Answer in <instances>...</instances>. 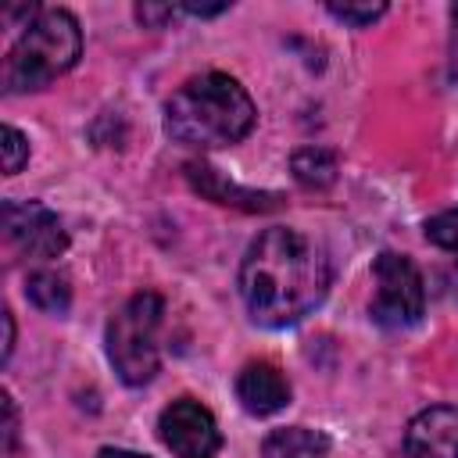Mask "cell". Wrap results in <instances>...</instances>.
Here are the masks:
<instances>
[{"label": "cell", "instance_id": "6da1fadb", "mask_svg": "<svg viewBox=\"0 0 458 458\" xmlns=\"http://www.w3.org/2000/svg\"><path fill=\"white\" fill-rule=\"evenodd\" d=\"M329 293L326 250L290 225L265 229L240 261V297L254 322L293 326Z\"/></svg>", "mask_w": 458, "mask_h": 458}, {"label": "cell", "instance_id": "7a4b0ae2", "mask_svg": "<svg viewBox=\"0 0 458 458\" xmlns=\"http://www.w3.org/2000/svg\"><path fill=\"white\" fill-rule=\"evenodd\" d=\"M254 118L258 111L247 89L222 72L186 79L165 104L168 136L197 150L240 143L254 129Z\"/></svg>", "mask_w": 458, "mask_h": 458}, {"label": "cell", "instance_id": "3957f363", "mask_svg": "<svg viewBox=\"0 0 458 458\" xmlns=\"http://www.w3.org/2000/svg\"><path fill=\"white\" fill-rule=\"evenodd\" d=\"M79 50H82L79 21L61 7H43L4 57V89L7 93L43 89L79 61Z\"/></svg>", "mask_w": 458, "mask_h": 458}, {"label": "cell", "instance_id": "277c9868", "mask_svg": "<svg viewBox=\"0 0 458 458\" xmlns=\"http://www.w3.org/2000/svg\"><path fill=\"white\" fill-rule=\"evenodd\" d=\"M165 322V301L157 293H136L129 297L107 322V358L122 383L143 386L154 379L161 365L157 333Z\"/></svg>", "mask_w": 458, "mask_h": 458}, {"label": "cell", "instance_id": "5b68a950", "mask_svg": "<svg viewBox=\"0 0 458 458\" xmlns=\"http://www.w3.org/2000/svg\"><path fill=\"white\" fill-rule=\"evenodd\" d=\"M376 293L369 304V315L376 326L383 329H404L415 326L422 308H426V293H422V276L419 268L394 250H383L376 258Z\"/></svg>", "mask_w": 458, "mask_h": 458}, {"label": "cell", "instance_id": "8992f818", "mask_svg": "<svg viewBox=\"0 0 458 458\" xmlns=\"http://www.w3.org/2000/svg\"><path fill=\"white\" fill-rule=\"evenodd\" d=\"M157 433L175 458H215L222 447L211 411L193 397L172 401L157 419Z\"/></svg>", "mask_w": 458, "mask_h": 458}, {"label": "cell", "instance_id": "52a82bcc", "mask_svg": "<svg viewBox=\"0 0 458 458\" xmlns=\"http://www.w3.org/2000/svg\"><path fill=\"white\" fill-rule=\"evenodd\" d=\"M0 218H4L7 243L25 258H57L68 247V236L57 215L36 200H7Z\"/></svg>", "mask_w": 458, "mask_h": 458}, {"label": "cell", "instance_id": "ba28073f", "mask_svg": "<svg viewBox=\"0 0 458 458\" xmlns=\"http://www.w3.org/2000/svg\"><path fill=\"white\" fill-rule=\"evenodd\" d=\"M408 458H458V404L419 411L404 429Z\"/></svg>", "mask_w": 458, "mask_h": 458}, {"label": "cell", "instance_id": "9c48e42d", "mask_svg": "<svg viewBox=\"0 0 458 458\" xmlns=\"http://www.w3.org/2000/svg\"><path fill=\"white\" fill-rule=\"evenodd\" d=\"M236 397L250 415H276L290 404V383L272 361H250L236 376Z\"/></svg>", "mask_w": 458, "mask_h": 458}, {"label": "cell", "instance_id": "30bf717a", "mask_svg": "<svg viewBox=\"0 0 458 458\" xmlns=\"http://www.w3.org/2000/svg\"><path fill=\"white\" fill-rule=\"evenodd\" d=\"M186 175L190 182L215 204H233V208H243V211H268V208H279V197L276 193H254V190H240L233 182H225L211 165H186Z\"/></svg>", "mask_w": 458, "mask_h": 458}, {"label": "cell", "instance_id": "8fae6325", "mask_svg": "<svg viewBox=\"0 0 458 458\" xmlns=\"http://www.w3.org/2000/svg\"><path fill=\"white\" fill-rule=\"evenodd\" d=\"M329 437L308 426H286L272 429L261 444V458H326Z\"/></svg>", "mask_w": 458, "mask_h": 458}, {"label": "cell", "instance_id": "7c38bea8", "mask_svg": "<svg viewBox=\"0 0 458 458\" xmlns=\"http://www.w3.org/2000/svg\"><path fill=\"white\" fill-rule=\"evenodd\" d=\"M290 168H293V179L308 190H326L336 179V157L326 147H301L293 154Z\"/></svg>", "mask_w": 458, "mask_h": 458}, {"label": "cell", "instance_id": "4fadbf2b", "mask_svg": "<svg viewBox=\"0 0 458 458\" xmlns=\"http://www.w3.org/2000/svg\"><path fill=\"white\" fill-rule=\"evenodd\" d=\"M25 297L47 315H64L72 304V290L57 272H32L25 283Z\"/></svg>", "mask_w": 458, "mask_h": 458}, {"label": "cell", "instance_id": "5bb4252c", "mask_svg": "<svg viewBox=\"0 0 458 458\" xmlns=\"http://www.w3.org/2000/svg\"><path fill=\"white\" fill-rule=\"evenodd\" d=\"M426 236H429V243H437V247L458 254V208L433 215V218L426 222Z\"/></svg>", "mask_w": 458, "mask_h": 458}, {"label": "cell", "instance_id": "9a60e30c", "mask_svg": "<svg viewBox=\"0 0 458 458\" xmlns=\"http://www.w3.org/2000/svg\"><path fill=\"white\" fill-rule=\"evenodd\" d=\"M0 147H4V172L7 175H14V172H21V165L29 161V140L14 129V125H4L0 129Z\"/></svg>", "mask_w": 458, "mask_h": 458}, {"label": "cell", "instance_id": "2e32d148", "mask_svg": "<svg viewBox=\"0 0 458 458\" xmlns=\"http://www.w3.org/2000/svg\"><path fill=\"white\" fill-rule=\"evenodd\" d=\"M329 14L347 21V25H354V29H361V25H372L376 18H383L386 4H329Z\"/></svg>", "mask_w": 458, "mask_h": 458}, {"label": "cell", "instance_id": "e0dca14e", "mask_svg": "<svg viewBox=\"0 0 458 458\" xmlns=\"http://www.w3.org/2000/svg\"><path fill=\"white\" fill-rule=\"evenodd\" d=\"M136 18H140L143 25L161 29L168 18H175V7H168V4H165V7H157V4H140V7H136Z\"/></svg>", "mask_w": 458, "mask_h": 458}, {"label": "cell", "instance_id": "ac0fdd59", "mask_svg": "<svg viewBox=\"0 0 458 458\" xmlns=\"http://www.w3.org/2000/svg\"><path fill=\"white\" fill-rule=\"evenodd\" d=\"M0 408H4V447L11 451V447H14V437H18V411H14L11 394L0 397Z\"/></svg>", "mask_w": 458, "mask_h": 458}, {"label": "cell", "instance_id": "d6986e66", "mask_svg": "<svg viewBox=\"0 0 458 458\" xmlns=\"http://www.w3.org/2000/svg\"><path fill=\"white\" fill-rule=\"evenodd\" d=\"M225 7H229V4H211V7H208V4H182V11H186V14H197V18H211V14H222Z\"/></svg>", "mask_w": 458, "mask_h": 458}, {"label": "cell", "instance_id": "ffe728a7", "mask_svg": "<svg viewBox=\"0 0 458 458\" xmlns=\"http://www.w3.org/2000/svg\"><path fill=\"white\" fill-rule=\"evenodd\" d=\"M4 329H7V340H4V361H7L14 351V315L11 311H4Z\"/></svg>", "mask_w": 458, "mask_h": 458}, {"label": "cell", "instance_id": "44dd1931", "mask_svg": "<svg viewBox=\"0 0 458 458\" xmlns=\"http://www.w3.org/2000/svg\"><path fill=\"white\" fill-rule=\"evenodd\" d=\"M97 458H143V454H136V451H122V447H104Z\"/></svg>", "mask_w": 458, "mask_h": 458}, {"label": "cell", "instance_id": "7402d4cb", "mask_svg": "<svg viewBox=\"0 0 458 458\" xmlns=\"http://www.w3.org/2000/svg\"><path fill=\"white\" fill-rule=\"evenodd\" d=\"M451 21H454V36H458V4L451 7Z\"/></svg>", "mask_w": 458, "mask_h": 458}]
</instances>
